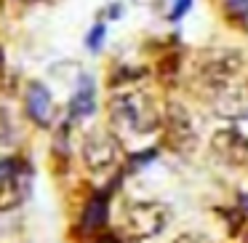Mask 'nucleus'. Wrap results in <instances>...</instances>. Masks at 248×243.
<instances>
[{
	"label": "nucleus",
	"mask_w": 248,
	"mask_h": 243,
	"mask_svg": "<svg viewBox=\"0 0 248 243\" xmlns=\"http://www.w3.org/2000/svg\"><path fill=\"white\" fill-rule=\"evenodd\" d=\"M163 123H166V139H168V145H171L173 150L187 152V150L195 147L198 134H195L192 118H189V113L182 107V104H168Z\"/></svg>",
	"instance_id": "obj_5"
},
{
	"label": "nucleus",
	"mask_w": 248,
	"mask_h": 243,
	"mask_svg": "<svg viewBox=\"0 0 248 243\" xmlns=\"http://www.w3.org/2000/svg\"><path fill=\"white\" fill-rule=\"evenodd\" d=\"M211 150L230 166H246L248 163V139L235 129H221L211 136Z\"/></svg>",
	"instance_id": "obj_6"
},
{
	"label": "nucleus",
	"mask_w": 248,
	"mask_h": 243,
	"mask_svg": "<svg viewBox=\"0 0 248 243\" xmlns=\"http://www.w3.org/2000/svg\"><path fill=\"white\" fill-rule=\"evenodd\" d=\"M171 211L166 203L157 200H136L123 214V232L131 241H150L166 230Z\"/></svg>",
	"instance_id": "obj_2"
},
{
	"label": "nucleus",
	"mask_w": 248,
	"mask_h": 243,
	"mask_svg": "<svg viewBox=\"0 0 248 243\" xmlns=\"http://www.w3.org/2000/svg\"><path fill=\"white\" fill-rule=\"evenodd\" d=\"M104 32H107V24H96V27L88 32V38H86V46H88V49H91V51H99V49H102Z\"/></svg>",
	"instance_id": "obj_11"
},
{
	"label": "nucleus",
	"mask_w": 248,
	"mask_h": 243,
	"mask_svg": "<svg viewBox=\"0 0 248 243\" xmlns=\"http://www.w3.org/2000/svg\"><path fill=\"white\" fill-rule=\"evenodd\" d=\"M107 222H109V193L99 190V193H93L91 198L86 200V206H83L80 227L86 232H99Z\"/></svg>",
	"instance_id": "obj_9"
},
{
	"label": "nucleus",
	"mask_w": 248,
	"mask_h": 243,
	"mask_svg": "<svg viewBox=\"0 0 248 243\" xmlns=\"http://www.w3.org/2000/svg\"><path fill=\"white\" fill-rule=\"evenodd\" d=\"M24 107L32 123L38 126H51L54 120V99H51L48 88L40 83H30L27 94H24Z\"/></svg>",
	"instance_id": "obj_8"
},
{
	"label": "nucleus",
	"mask_w": 248,
	"mask_h": 243,
	"mask_svg": "<svg viewBox=\"0 0 248 243\" xmlns=\"http://www.w3.org/2000/svg\"><path fill=\"white\" fill-rule=\"evenodd\" d=\"M120 155H123V147H120L118 136L107 129H93V131H88L86 139H83L80 158H83V163H86V168L93 174L112 171L120 163Z\"/></svg>",
	"instance_id": "obj_3"
},
{
	"label": "nucleus",
	"mask_w": 248,
	"mask_h": 243,
	"mask_svg": "<svg viewBox=\"0 0 248 243\" xmlns=\"http://www.w3.org/2000/svg\"><path fill=\"white\" fill-rule=\"evenodd\" d=\"M227 11H230V16L235 19H248V0H224Z\"/></svg>",
	"instance_id": "obj_12"
},
{
	"label": "nucleus",
	"mask_w": 248,
	"mask_h": 243,
	"mask_svg": "<svg viewBox=\"0 0 248 243\" xmlns=\"http://www.w3.org/2000/svg\"><path fill=\"white\" fill-rule=\"evenodd\" d=\"M22 200H24V190L16 163L3 161L0 163V211H14L16 206H22Z\"/></svg>",
	"instance_id": "obj_7"
},
{
	"label": "nucleus",
	"mask_w": 248,
	"mask_h": 243,
	"mask_svg": "<svg viewBox=\"0 0 248 243\" xmlns=\"http://www.w3.org/2000/svg\"><path fill=\"white\" fill-rule=\"evenodd\" d=\"M109 120L115 129L144 136L160 126V110L155 107L147 91L125 88V91H115L109 97Z\"/></svg>",
	"instance_id": "obj_1"
},
{
	"label": "nucleus",
	"mask_w": 248,
	"mask_h": 243,
	"mask_svg": "<svg viewBox=\"0 0 248 243\" xmlns=\"http://www.w3.org/2000/svg\"><path fill=\"white\" fill-rule=\"evenodd\" d=\"M243 67V56L237 51H205L200 54V65H198V75L203 78L208 86H214L216 91L227 88L232 75H237V70Z\"/></svg>",
	"instance_id": "obj_4"
},
{
	"label": "nucleus",
	"mask_w": 248,
	"mask_h": 243,
	"mask_svg": "<svg viewBox=\"0 0 248 243\" xmlns=\"http://www.w3.org/2000/svg\"><path fill=\"white\" fill-rule=\"evenodd\" d=\"M3 65H6V54H3V49H0V70H3Z\"/></svg>",
	"instance_id": "obj_16"
},
{
	"label": "nucleus",
	"mask_w": 248,
	"mask_h": 243,
	"mask_svg": "<svg viewBox=\"0 0 248 243\" xmlns=\"http://www.w3.org/2000/svg\"><path fill=\"white\" fill-rule=\"evenodd\" d=\"M91 243H120V241L115 235H99L96 241H91Z\"/></svg>",
	"instance_id": "obj_14"
},
{
	"label": "nucleus",
	"mask_w": 248,
	"mask_h": 243,
	"mask_svg": "<svg viewBox=\"0 0 248 243\" xmlns=\"http://www.w3.org/2000/svg\"><path fill=\"white\" fill-rule=\"evenodd\" d=\"M240 206H243V209L248 211V195H240Z\"/></svg>",
	"instance_id": "obj_15"
},
{
	"label": "nucleus",
	"mask_w": 248,
	"mask_h": 243,
	"mask_svg": "<svg viewBox=\"0 0 248 243\" xmlns=\"http://www.w3.org/2000/svg\"><path fill=\"white\" fill-rule=\"evenodd\" d=\"M96 110V91H93L91 78H80L75 97L70 99V115L72 118H88Z\"/></svg>",
	"instance_id": "obj_10"
},
{
	"label": "nucleus",
	"mask_w": 248,
	"mask_h": 243,
	"mask_svg": "<svg viewBox=\"0 0 248 243\" xmlns=\"http://www.w3.org/2000/svg\"><path fill=\"white\" fill-rule=\"evenodd\" d=\"M189 3H192V0H176V8L168 14V19H171V22H176L179 16H184V14H187V8H189Z\"/></svg>",
	"instance_id": "obj_13"
},
{
	"label": "nucleus",
	"mask_w": 248,
	"mask_h": 243,
	"mask_svg": "<svg viewBox=\"0 0 248 243\" xmlns=\"http://www.w3.org/2000/svg\"><path fill=\"white\" fill-rule=\"evenodd\" d=\"M243 243H248V230H246V235H243Z\"/></svg>",
	"instance_id": "obj_17"
}]
</instances>
